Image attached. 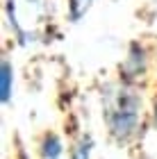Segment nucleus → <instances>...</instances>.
Wrapping results in <instances>:
<instances>
[{"instance_id":"nucleus-1","label":"nucleus","mask_w":157,"mask_h":159,"mask_svg":"<svg viewBox=\"0 0 157 159\" xmlns=\"http://www.w3.org/2000/svg\"><path fill=\"white\" fill-rule=\"evenodd\" d=\"M2 84H0V91H2V100L9 98V91H12V66L7 61H2Z\"/></svg>"},{"instance_id":"nucleus-2","label":"nucleus","mask_w":157,"mask_h":159,"mask_svg":"<svg viewBox=\"0 0 157 159\" xmlns=\"http://www.w3.org/2000/svg\"><path fill=\"white\" fill-rule=\"evenodd\" d=\"M46 159H57L59 157V152H62V148H59V141L55 139V136H48L46 139Z\"/></svg>"},{"instance_id":"nucleus-3","label":"nucleus","mask_w":157,"mask_h":159,"mask_svg":"<svg viewBox=\"0 0 157 159\" xmlns=\"http://www.w3.org/2000/svg\"><path fill=\"white\" fill-rule=\"evenodd\" d=\"M73 159H89V141H82L80 146L75 148Z\"/></svg>"},{"instance_id":"nucleus-4","label":"nucleus","mask_w":157,"mask_h":159,"mask_svg":"<svg viewBox=\"0 0 157 159\" xmlns=\"http://www.w3.org/2000/svg\"><path fill=\"white\" fill-rule=\"evenodd\" d=\"M73 18H80V14H82V9L84 7H89V0H73Z\"/></svg>"}]
</instances>
